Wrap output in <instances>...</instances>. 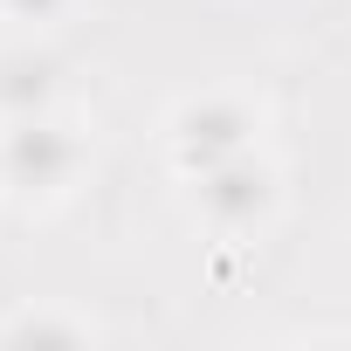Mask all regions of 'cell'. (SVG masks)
I'll use <instances>...</instances> for the list:
<instances>
[{
  "mask_svg": "<svg viewBox=\"0 0 351 351\" xmlns=\"http://www.w3.org/2000/svg\"><path fill=\"white\" fill-rule=\"evenodd\" d=\"M97 158V138H90V117H76L69 104L62 110H42V117H14L0 124V207L14 214H56L76 200L83 172Z\"/></svg>",
  "mask_w": 351,
  "mask_h": 351,
  "instance_id": "obj_1",
  "label": "cell"
},
{
  "mask_svg": "<svg viewBox=\"0 0 351 351\" xmlns=\"http://www.w3.org/2000/svg\"><path fill=\"white\" fill-rule=\"evenodd\" d=\"M180 193H186V214L200 221V234H214L228 248H255L289 207V180H282V165L262 145L193 172V180H180Z\"/></svg>",
  "mask_w": 351,
  "mask_h": 351,
  "instance_id": "obj_2",
  "label": "cell"
},
{
  "mask_svg": "<svg viewBox=\"0 0 351 351\" xmlns=\"http://www.w3.org/2000/svg\"><path fill=\"white\" fill-rule=\"evenodd\" d=\"M269 131V104L255 90H234V83H214V90H193L165 110L158 124V152L172 165V180H193V172L234 158V152H255Z\"/></svg>",
  "mask_w": 351,
  "mask_h": 351,
  "instance_id": "obj_3",
  "label": "cell"
},
{
  "mask_svg": "<svg viewBox=\"0 0 351 351\" xmlns=\"http://www.w3.org/2000/svg\"><path fill=\"white\" fill-rule=\"evenodd\" d=\"M42 110H62V62L35 42L0 49V124L42 117Z\"/></svg>",
  "mask_w": 351,
  "mask_h": 351,
  "instance_id": "obj_4",
  "label": "cell"
},
{
  "mask_svg": "<svg viewBox=\"0 0 351 351\" xmlns=\"http://www.w3.org/2000/svg\"><path fill=\"white\" fill-rule=\"evenodd\" d=\"M104 324L83 317V310H62V303H28L14 317H0V344H97Z\"/></svg>",
  "mask_w": 351,
  "mask_h": 351,
  "instance_id": "obj_5",
  "label": "cell"
},
{
  "mask_svg": "<svg viewBox=\"0 0 351 351\" xmlns=\"http://www.w3.org/2000/svg\"><path fill=\"white\" fill-rule=\"evenodd\" d=\"M76 14V0H0V21H14V28H56Z\"/></svg>",
  "mask_w": 351,
  "mask_h": 351,
  "instance_id": "obj_6",
  "label": "cell"
}]
</instances>
